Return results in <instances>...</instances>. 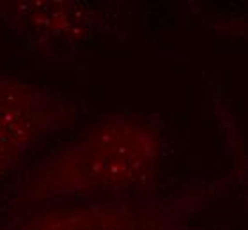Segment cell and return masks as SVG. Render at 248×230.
Masks as SVG:
<instances>
[{"label": "cell", "mask_w": 248, "mask_h": 230, "mask_svg": "<svg viewBox=\"0 0 248 230\" xmlns=\"http://www.w3.org/2000/svg\"><path fill=\"white\" fill-rule=\"evenodd\" d=\"M0 16L34 45L82 41L94 23L93 11L71 2H0Z\"/></svg>", "instance_id": "obj_4"}, {"label": "cell", "mask_w": 248, "mask_h": 230, "mask_svg": "<svg viewBox=\"0 0 248 230\" xmlns=\"http://www.w3.org/2000/svg\"><path fill=\"white\" fill-rule=\"evenodd\" d=\"M78 112L67 97L0 73V183L52 135L73 126Z\"/></svg>", "instance_id": "obj_2"}, {"label": "cell", "mask_w": 248, "mask_h": 230, "mask_svg": "<svg viewBox=\"0 0 248 230\" xmlns=\"http://www.w3.org/2000/svg\"><path fill=\"white\" fill-rule=\"evenodd\" d=\"M18 230H163V218L151 204L129 197L39 207Z\"/></svg>", "instance_id": "obj_3"}, {"label": "cell", "mask_w": 248, "mask_h": 230, "mask_svg": "<svg viewBox=\"0 0 248 230\" xmlns=\"http://www.w3.org/2000/svg\"><path fill=\"white\" fill-rule=\"evenodd\" d=\"M163 138L137 113H114L69 140L27 174L21 207L129 199L160 172Z\"/></svg>", "instance_id": "obj_1"}]
</instances>
